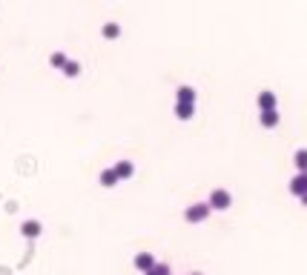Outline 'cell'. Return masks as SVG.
I'll return each instance as SVG.
<instances>
[{"label": "cell", "instance_id": "2", "mask_svg": "<svg viewBox=\"0 0 307 275\" xmlns=\"http://www.w3.org/2000/svg\"><path fill=\"white\" fill-rule=\"evenodd\" d=\"M207 215H210V204H193V206H187V209H184V218L190 224L207 221Z\"/></svg>", "mask_w": 307, "mask_h": 275}, {"label": "cell", "instance_id": "3", "mask_svg": "<svg viewBox=\"0 0 307 275\" xmlns=\"http://www.w3.org/2000/svg\"><path fill=\"white\" fill-rule=\"evenodd\" d=\"M132 264H135V269H141V272H149V269L158 264V261H155V255H152V252H138Z\"/></svg>", "mask_w": 307, "mask_h": 275}, {"label": "cell", "instance_id": "8", "mask_svg": "<svg viewBox=\"0 0 307 275\" xmlns=\"http://www.w3.org/2000/svg\"><path fill=\"white\" fill-rule=\"evenodd\" d=\"M176 98H178V103H195V89L193 86H178Z\"/></svg>", "mask_w": 307, "mask_h": 275}, {"label": "cell", "instance_id": "7", "mask_svg": "<svg viewBox=\"0 0 307 275\" xmlns=\"http://www.w3.org/2000/svg\"><path fill=\"white\" fill-rule=\"evenodd\" d=\"M258 121H261L264 129H273V126H279V112H276V109H267V112H261Z\"/></svg>", "mask_w": 307, "mask_h": 275}, {"label": "cell", "instance_id": "18", "mask_svg": "<svg viewBox=\"0 0 307 275\" xmlns=\"http://www.w3.org/2000/svg\"><path fill=\"white\" fill-rule=\"evenodd\" d=\"M193 275H201V272H193Z\"/></svg>", "mask_w": 307, "mask_h": 275}, {"label": "cell", "instance_id": "16", "mask_svg": "<svg viewBox=\"0 0 307 275\" xmlns=\"http://www.w3.org/2000/svg\"><path fill=\"white\" fill-rule=\"evenodd\" d=\"M144 275H169V264H155L149 272H144Z\"/></svg>", "mask_w": 307, "mask_h": 275}, {"label": "cell", "instance_id": "11", "mask_svg": "<svg viewBox=\"0 0 307 275\" xmlns=\"http://www.w3.org/2000/svg\"><path fill=\"white\" fill-rule=\"evenodd\" d=\"M193 112H195L193 103H178V100H176V115L181 118V121H190V118H193Z\"/></svg>", "mask_w": 307, "mask_h": 275}, {"label": "cell", "instance_id": "4", "mask_svg": "<svg viewBox=\"0 0 307 275\" xmlns=\"http://www.w3.org/2000/svg\"><path fill=\"white\" fill-rule=\"evenodd\" d=\"M290 192H293L296 198L307 195V172H298V175L290 181Z\"/></svg>", "mask_w": 307, "mask_h": 275}, {"label": "cell", "instance_id": "17", "mask_svg": "<svg viewBox=\"0 0 307 275\" xmlns=\"http://www.w3.org/2000/svg\"><path fill=\"white\" fill-rule=\"evenodd\" d=\"M298 201H301V204H304V206H307V195H301V198H298Z\"/></svg>", "mask_w": 307, "mask_h": 275}, {"label": "cell", "instance_id": "15", "mask_svg": "<svg viewBox=\"0 0 307 275\" xmlns=\"http://www.w3.org/2000/svg\"><path fill=\"white\" fill-rule=\"evenodd\" d=\"M49 63H52V66H58V69H63V66H66V54H63V52H55L52 58H49Z\"/></svg>", "mask_w": 307, "mask_h": 275}, {"label": "cell", "instance_id": "13", "mask_svg": "<svg viewBox=\"0 0 307 275\" xmlns=\"http://www.w3.org/2000/svg\"><path fill=\"white\" fill-rule=\"evenodd\" d=\"M293 163H296L298 172H307V149H298L296 155H293Z\"/></svg>", "mask_w": 307, "mask_h": 275}, {"label": "cell", "instance_id": "9", "mask_svg": "<svg viewBox=\"0 0 307 275\" xmlns=\"http://www.w3.org/2000/svg\"><path fill=\"white\" fill-rule=\"evenodd\" d=\"M115 172H118V178H121V181H126V178H132L135 167H132V160H118V163H115Z\"/></svg>", "mask_w": 307, "mask_h": 275}, {"label": "cell", "instance_id": "10", "mask_svg": "<svg viewBox=\"0 0 307 275\" xmlns=\"http://www.w3.org/2000/svg\"><path fill=\"white\" fill-rule=\"evenodd\" d=\"M20 232H23L26 238H37V235H40V221H23Z\"/></svg>", "mask_w": 307, "mask_h": 275}, {"label": "cell", "instance_id": "12", "mask_svg": "<svg viewBox=\"0 0 307 275\" xmlns=\"http://www.w3.org/2000/svg\"><path fill=\"white\" fill-rule=\"evenodd\" d=\"M101 35H104L106 40H115V37L121 35V26H118V23H104V29H101Z\"/></svg>", "mask_w": 307, "mask_h": 275}, {"label": "cell", "instance_id": "5", "mask_svg": "<svg viewBox=\"0 0 307 275\" xmlns=\"http://www.w3.org/2000/svg\"><path fill=\"white\" fill-rule=\"evenodd\" d=\"M258 109H261V112H267V109H276V92H270V89L258 92Z\"/></svg>", "mask_w": 307, "mask_h": 275}, {"label": "cell", "instance_id": "14", "mask_svg": "<svg viewBox=\"0 0 307 275\" xmlns=\"http://www.w3.org/2000/svg\"><path fill=\"white\" fill-rule=\"evenodd\" d=\"M63 75H66V78H78L80 75V63L78 61H66V66H63Z\"/></svg>", "mask_w": 307, "mask_h": 275}, {"label": "cell", "instance_id": "1", "mask_svg": "<svg viewBox=\"0 0 307 275\" xmlns=\"http://www.w3.org/2000/svg\"><path fill=\"white\" fill-rule=\"evenodd\" d=\"M207 204H210V209H230V204H233V195H230L227 189H212Z\"/></svg>", "mask_w": 307, "mask_h": 275}, {"label": "cell", "instance_id": "6", "mask_svg": "<svg viewBox=\"0 0 307 275\" xmlns=\"http://www.w3.org/2000/svg\"><path fill=\"white\" fill-rule=\"evenodd\" d=\"M118 181H121V178H118V172H115V167H106L104 172H101V187H115V184H118Z\"/></svg>", "mask_w": 307, "mask_h": 275}]
</instances>
